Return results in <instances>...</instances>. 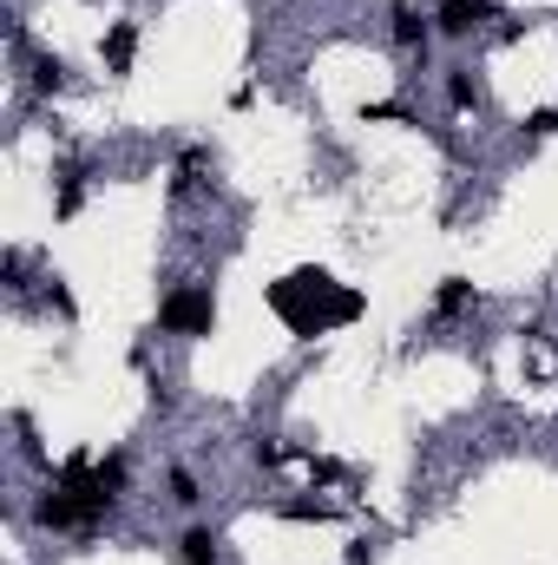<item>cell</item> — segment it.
Segmentation results:
<instances>
[{
    "mask_svg": "<svg viewBox=\"0 0 558 565\" xmlns=\"http://www.w3.org/2000/svg\"><path fill=\"white\" fill-rule=\"evenodd\" d=\"M270 309H276L296 336H322V329L362 316V296L342 290L335 276H322V270H296V276H283V283H270Z\"/></svg>",
    "mask_w": 558,
    "mask_h": 565,
    "instance_id": "6da1fadb",
    "label": "cell"
},
{
    "mask_svg": "<svg viewBox=\"0 0 558 565\" xmlns=\"http://www.w3.org/2000/svg\"><path fill=\"white\" fill-rule=\"evenodd\" d=\"M210 323H217V296L197 283H184L158 303V329H171V336H210Z\"/></svg>",
    "mask_w": 558,
    "mask_h": 565,
    "instance_id": "7a4b0ae2",
    "label": "cell"
},
{
    "mask_svg": "<svg viewBox=\"0 0 558 565\" xmlns=\"http://www.w3.org/2000/svg\"><path fill=\"white\" fill-rule=\"evenodd\" d=\"M487 20H493V0H441V13H434V26L454 33V39H467V33L487 26Z\"/></svg>",
    "mask_w": 558,
    "mask_h": 565,
    "instance_id": "3957f363",
    "label": "cell"
},
{
    "mask_svg": "<svg viewBox=\"0 0 558 565\" xmlns=\"http://www.w3.org/2000/svg\"><path fill=\"white\" fill-rule=\"evenodd\" d=\"M132 53H138V26L118 20V26L99 39V59H105V72H132Z\"/></svg>",
    "mask_w": 558,
    "mask_h": 565,
    "instance_id": "277c9868",
    "label": "cell"
},
{
    "mask_svg": "<svg viewBox=\"0 0 558 565\" xmlns=\"http://www.w3.org/2000/svg\"><path fill=\"white\" fill-rule=\"evenodd\" d=\"M428 33H434V26H428V13H421L414 0H395V39H401V46H421V53H428Z\"/></svg>",
    "mask_w": 558,
    "mask_h": 565,
    "instance_id": "5b68a950",
    "label": "cell"
},
{
    "mask_svg": "<svg viewBox=\"0 0 558 565\" xmlns=\"http://www.w3.org/2000/svg\"><path fill=\"white\" fill-rule=\"evenodd\" d=\"M178 546H184V565H217V533L210 527H191Z\"/></svg>",
    "mask_w": 558,
    "mask_h": 565,
    "instance_id": "8992f818",
    "label": "cell"
},
{
    "mask_svg": "<svg viewBox=\"0 0 558 565\" xmlns=\"http://www.w3.org/2000/svg\"><path fill=\"white\" fill-rule=\"evenodd\" d=\"M467 303H474V283H467V276H447L441 296H434V316H460Z\"/></svg>",
    "mask_w": 558,
    "mask_h": 565,
    "instance_id": "52a82bcc",
    "label": "cell"
},
{
    "mask_svg": "<svg viewBox=\"0 0 558 565\" xmlns=\"http://www.w3.org/2000/svg\"><path fill=\"white\" fill-rule=\"evenodd\" d=\"M447 105L454 112H474L480 105V79L474 72H447Z\"/></svg>",
    "mask_w": 558,
    "mask_h": 565,
    "instance_id": "ba28073f",
    "label": "cell"
},
{
    "mask_svg": "<svg viewBox=\"0 0 558 565\" xmlns=\"http://www.w3.org/2000/svg\"><path fill=\"white\" fill-rule=\"evenodd\" d=\"M79 204H86V184H79V165H66V171H59V204H53V211L72 217Z\"/></svg>",
    "mask_w": 558,
    "mask_h": 565,
    "instance_id": "9c48e42d",
    "label": "cell"
},
{
    "mask_svg": "<svg viewBox=\"0 0 558 565\" xmlns=\"http://www.w3.org/2000/svg\"><path fill=\"white\" fill-rule=\"evenodd\" d=\"M66 86V66L59 59H33V92H59Z\"/></svg>",
    "mask_w": 558,
    "mask_h": 565,
    "instance_id": "30bf717a",
    "label": "cell"
},
{
    "mask_svg": "<svg viewBox=\"0 0 558 565\" xmlns=\"http://www.w3.org/2000/svg\"><path fill=\"white\" fill-rule=\"evenodd\" d=\"M276 513H283V520H329V507H322V500H283Z\"/></svg>",
    "mask_w": 558,
    "mask_h": 565,
    "instance_id": "8fae6325",
    "label": "cell"
},
{
    "mask_svg": "<svg viewBox=\"0 0 558 565\" xmlns=\"http://www.w3.org/2000/svg\"><path fill=\"white\" fill-rule=\"evenodd\" d=\"M197 171H204V151H184V158H178V178H171V184H178V191H191V184H197Z\"/></svg>",
    "mask_w": 558,
    "mask_h": 565,
    "instance_id": "7c38bea8",
    "label": "cell"
},
{
    "mask_svg": "<svg viewBox=\"0 0 558 565\" xmlns=\"http://www.w3.org/2000/svg\"><path fill=\"white\" fill-rule=\"evenodd\" d=\"M99 481H105V494H118L125 487V454H105L99 461Z\"/></svg>",
    "mask_w": 558,
    "mask_h": 565,
    "instance_id": "4fadbf2b",
    "label": "cell"
},
{
    "mask_svg": "<svg viewBox=\"0 0 558 565\" xmlns=\"http://www.w3.org/2000/svg\"><path fill=\"white\" fill-rule=\"evenodd\" d=\"M171 500H178V507H197V481H191L184 467H171Z\"/></svg>",
    "mask_w": 558,
    "mask_h": 565,
    "instance_id": "5bb4252c",
    "label": "cell"
},
{
    "mask_svg": "<svg viewBox=\"0 0 558 565\" xmlns=\"http://www.w3.org/2000/svg\"><path fill=\"white\" fill-rule=\"evenodd\" d=\"M553 132H558V105H546V112L526 118V138H553Z\"/></svg>",
    "mask_w": 558,
    "mask_h": 565,
    "instance_id": "9a60e30c",
    "label": "cell"
},
{
    "mask_svg": "<svg viewBox=\"0 0 558 565\" xmlns=\"http://www.w3.org/2000/svg\"><path fill=\"white\" fill-rule=\"evenodd\" d=\"M250 461H257V467H276V461H283V448H276V441H257V448H250Z\"/></svg>",
    "mask_w": 558,
    "mask_h": 565,
    "instance_id": "2e32d148",
    "label": "cell"
}]
</instances>
